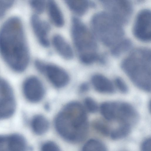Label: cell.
Segmentation results:
<instances>
[{"mask_svg": "<svg viewBox=\"0 0 151 151\" xmlns=\"http://www.w3.org/2000/svg\"><path fill=\"white\" fill-rule=\"evenodd\" d=\"M26 141L21 135H0V151H27Z\"/></svg>", "mask_w": 151, "mask_h": 151, "instance_id": "11", "label": "cell"}, {"mask_svg": "<svg viewBox=\"0 0 151 151\" xmlns=\"http://www.w3.org/2000/svg\"><path fill=\"white\" fill-rule=\"evenodd\" d=\"M0 53L16 72H23L29 64V54L23 26L17 17L8 19L0 29Z\"/></svg>", "mask_w": 151, "mask_h": 151, "instance_id": "1", "label": "cell"}, {"mask_svg": "<svg viewBox=\"0 0 151 151\" xmlns=\"http://www.w3.org/2000/svg\"><path fill=\"white\" fill-rule=\"evenodd\" d=\"M32 9L37 14L42 13L46 7V2L44 0H32L29 1Z\"/></svg>", "mask_w": 151, "mask_h": 151, "instance_id": "23", "label": "cell"}, {"mask_svg": "<svg viewBox=\"0 0 151 151\" xmlns=\"http://www.w3.org/2000/svg\"><path fill=\"white\" fill-rule=\"evenodd\" d=\"M31 126L33 131L36 134L41 135L48 130L49 123L47 119L41 115L34 116L31 122Z\"/></svg>", "mask_w": 151, "mask_h": 151, "instance_id": "18", "label": "cell"}, {"mask_svg": "<svg viewBox=\"0 0 151 151\" xmlns=\"http://www.w3.org/2000/svg\"><path fill=\"white\" fill-rule=\"evenodd\" d=\"M131 127L127 125L121 124L118 128L111 132V138L114 139H118L125 137L130 132Z\"/></svg>", "mask_w": 151, "mask_h": 151, "instance_id": "22", "label": "cell"}, {"mask_svg": "<svg viewBox=\"0 0 151 151\" xmlns=\"http://www.w3.org/2000/svg\"><path fill=\"white\" fill-rule=\"evenodd\" d=\"M101 3L106 12L121 24H126L129 21L133 11L132 4L129 1L104 0Z\"/></svg>", "mask_w": 151, "mask_h": 151, "instance_id": "6", "label": "cell"}, {"mask_svg": "<svg viewBox=\"0 0 151 151\" xmlns=\"http://www.w3.org/2000/svg\"><path fill=\"white\" fill-rule=\"evenodd\" d=\"M52 43L56 51L63 58L66 60L73 58L74 56L73 49L62 36L59 34L54 35L52 38Z\"/></svg>", "mask_w": 151, "mask_h": 151, "instance_id": "14", "label": "cell"}, {"mask_svg": "<svg viewBox=\"0 0 151 151\" xmlns=\"http://www.w3.org/2000/svg\"><path fill=\"white\" fill-rule=\"evenodd\" d=\"M82 151H107V150L102 142L97 139H91L85 143Z\"/></svg>", "mask_w": 151, "mask_h": 151, "instance_id": "21", "label": "cell"}, {"mask_svg": "<svg viewBox=\"0 0 151 151\" xmlns=\"http://www.w3.org/2000/svg\"><path fill=\"white\" fill-rule=\"evenodd\" d=\"M71 22L72 40L80 61L86 65L96 61L103 63L93 34L78 17H73Z\"/></svg>", "mask_w": 151, "mask_h": 151, "instance_id": "4", "label": "cell"}, {"mask_svg": "<svg viewBox=\"0 0 151 151\" xmlns=\"http://www.w3.org/2000/svg\"><path fill=\"white\" fill-rule=\"evenodd\" d=\"M41 151H61L58 145L52 141H48L43 143L41 147Z\"/></svg>", "mask_w": 151, "mask_h": 151, "instance_id": "25", "label": "cell"}, {"mask_svg": "<svg viewBox=\"0 0 151 151\" xmlns=\"http://www.w3.org/2000/svg\"><path fill=\"white\" fill-rule=\"evenodd\" d=\"M31 26L34 34L39 43L43 47H48L50 42L48 33L50 30V24L42 20L37 14L33 15L31 18Z\"/></svg>", "mask_w": 151, "mask_h": 151, "instance_id": "12", "label": "cell"}, {"mask_svg": "<svg viewBox=\"0 0 151 151\" xmlns=\"http://www.w3.org/2000/svg\"><path fill=\"white\" fill-rule=\"evenodd\" d=\"M54 125L58 134L66 141L72 143L81 142L85 139L88 131L86 110L78 102H70L57 115Z\"/></svg>", "mask_w": 151, "mask_h": 151, "instance_id": "2", "label": "cell"}, {"mask_svg": "<svg viewBox=\"0 0 151 151\" xmlns=\"http://www.w3.org/2000/svg\"><path fill=\"white\" fill-rule=\"evenodd\" d=\"M13 4L12 1H0V18L4 16Z\"/></svg>", "mask_w": 151, "mask_h": 151, "instance_id": "27", "label": "cell"}, {"mask_svg": "<svg viewBox=\"0 0 151 151\" xmlns=\"http://www.w3.org/2000/svg\"><path fill=\"white\" fill-rule=\"evenodd\" d=\"M118 102L106 101L102 103L100 106L101 113L107 120L116 119Z\"/></svg>", "mask_w": 151, "mask_h": 151, "instance_id": "19", "label": "cell"}, {"mask_svg": "<svg viewBox=\"0 0 151 151\" xmlns=\"http://www.w3.org/2000/svg\"><path fill=\"white\" fill-rule=\"evenodd\" d=\"M132 45V42L130 40L123 39L111 47V53L114 56H119L128 50Z\"/></svg>", "mask_w": 151, "mask_h": 151, "instance_id": "20", "label": "cell"}, {"mask_svg": "<svg viewBox=\"0 0 151 151\" xmlns=\"http://www.w3.org/2000/svg\"><path fill=\"white\" fill-rule=\"evenodd\" d=\"M121 67L132 83L147 92L151 89V51L146 47L134 49L123 60Z\"/></svg>", "mask_w": 151, "mask_h": 151, "instance_id": "3", "label": "cell"}, {"mask_svg": "<svg viewBox=\"0 0 151 151\" xmlns=\"http://www.w3.org/2000/svg\"><path fill=\"white\" fill-rule=\"evenodd\" d=\"M84 107L86 110L91 113L96 112L98 109V105L96 101L90 97L86 98L84 100Z\"/></svg>", "mask_w": 151, "mask_h": 151, "instance_id": "24", "label": "cell"}, {"mask_svg": "<svg viewBox=\"0 0 151 151\" xmlns=\"http://www.w3.org/2000/svg\"><path fill=\"white\" fill-rule=\"evenodd\" d=\"M39 72L45 74L51 83L55 87L61 88L68 83L69 76L67 73L59 67L42 62Z\"/></svg>", "mask_w": 151, "mask_h": 151, "instance_id": "9", "label": "cell"}, {"mask_svg": "<svg viewBox=\"0 0 151 151\" xmlns=\"http://www.w3.org/2000/svg\"><path fill=\"white\" fill-rule=\"evenodd\" d=\"M114 82L116 87L121 93H126L127 92V86L122 78L119 77H117L115 79Z\"/></svg>", "mask_w": 151, "mask_h": 151, "instance_id": "28", "label": "cell"}, {"mask_svg": "<svg viewBox=\"0 0 151 151\" xmlns=\"http://www.w3.org/2000/svg\"><path fill=\"white\" fill-rule=\"evenodd\" d=\"M122 24L106 12L96 13L91 20L94 34L104 45L111 47L124 39Z\"/></svg>", "mask_w": 151, "mask_h": 151, "instance_id": "5", "label": "cell"}, {"mask_svg": "<svg viewBox=\"0 0 151 151\" xmlns=\"http://www.w3.org/2000/svg\"><path fill=\"white\" fill-rule=\"evenodd\" d=\"M95 129L102 134L107 135L109 134V130L104 123L101 121H96L93 124Z\"/></svg>", "mask_w": 151, "mask_h": 151, "instance_id": "26", "label": "cell"}, {"mask_svg": "<svg viewBox=\"0 0 151 151\" xmlns=\"http://www.w3.org/2000/svg\"><path fill=\"white\" fill-rule=\"evenodd\" d=\"M89 88V85L86 83L82 84L80 87V91L83 93L86 92L88 90Z\"/></svg>", "mask_w": 151, "mask_h": 151, "instance_id": "30", "label": "cell"}, {"mask_svg": "<svg viewBox=\"0 0 151 151\" xmlns=\"http://www.w3.org/2000/svg\"><path fill=\"white\" fill-rule=\"evenodd\" d=\"M49 18L55 26L60 27L64 24L63 14L57 3L53 0H48L46 2V7Z\"/></svg>", "mask_w": 151, "mask_h": 151, "instance_id": "15", "label": "cell"}, {"mask_svg": "<svg viewBox=\"0 0 151 151\" xmlns=\"http://www.w3.org/2000/svg\"><path fill=\"white\" fill-rule=\"evenodd\" d=\"M151 12L150 10L143 9L137 14L133 28L134 36L139 40L145 42L151 40Z\"/></svg>", "mask_w": 151, "mask_h": 151, "instance_id": "8", "label": "cell"}, {"mask_svg": "<svg viewBox=\"0 0 151 151\" xmlns=\"http://www.w3.org/2000/svg\"><path fill=\"white\" fill-rule=\"evenodd\" d=\"M15 109V100L11 87L5 80L0 78V120L11 117Z\"/></svg>", "mask_w": 151, "mask_h": 151, "instance_id": "7", "label": "cell"}, {"mask_svg": "<svg viewBox=\"0 0 151 151\" xmlns=\"http://www.w3.org/2000/svg\"><path fill=\"white\" fill-rule=\"evenodd\" d=\"M138 117L136 111L132 105L127 103L118 102L116 119L121 124L131 127L136 122Z\"/></svg>", "mask_w": 151, "mask_h": 151, "instance_id": "13", "label": "cell"}, {"mask_svg": "<svg viewBox=\"0 0 151 151\" xmlns=\"http://www.w3.org/2000/svg\"><path fill=\"white\" fill-rule=\"evenodd\" d=\"M151 146L150 139H147L143 142L142 144L141 151H151Z\"/></svg>", "mask_w": 151, "mask_h": 151, "instance_id": "29", "label": "cell"}, {"mask_svg": "<svg viewBox=\"0 0 151 151\" xmlns=\"http://www.w3.org/2000/svg\"><path fill=\"white\" fill-rule=\"evenodd\" d=\"M22 90L25 98L30 102L37 103L43 98L44 89L41 81L37 77L32 76L24 81Z\"/></svg>", "mask_w": 151, "mask_h": 151, "instance_id": "10", "label": "cell"}, {"mask_svg": "<svg viewBox=\"0 0 151 151\" xmlns=\"http://www.w3.org/2000/svg\"><path fill=\"white\" fill-rule=\"evenodd\" d=\"M91 81L95 89L99 92L111 93L114 91L112 83L107 78L102 75H94L92 77Z\"/></svg>", "mask_w": 151, "mask_h": 151, "instance_id": "16", "label": "cell"}, {"mask_svg": "<svg viewBox=\"0 0 151 151\" xmlns=\"http://www.w3.org/2000/svg\"><path fill=\"white\" fill-rule=\"evenodd\" d=\"M65 1L69 9L78 16L84 15L94 5L92 2L88 0H69Z\"/></svg>", "mask_w": 151, "mask_h": 151, "instance_id": "17", "label": "cell"}]
</instances>
